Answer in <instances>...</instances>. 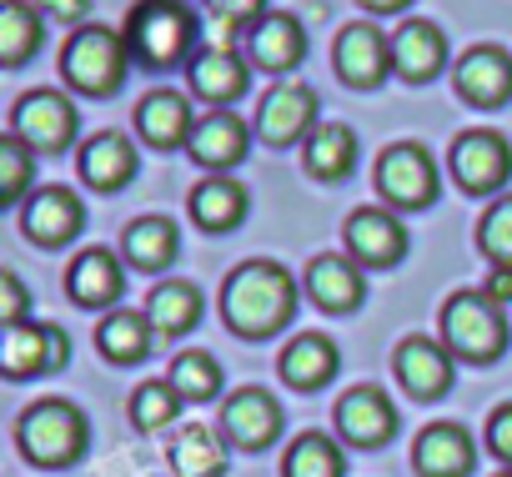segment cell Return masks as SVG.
Here are the masks:
<instances>
[{
	"label": "cell",
	"instance_id": "obj_1",
	"mask_svg": "<svg viewBox=\"0 0 512 477\" xmlns=\"http://www.w3.org/2000/svg\"><path fill=\"white\" fill-rule=\"evenodd\" d=\"M221 312L236 337H251V342L277 337L297 317V282H292V272H282L267 257L241 262L221 287Z\"/></svg>",
	"mask_w": 512,
	"mask_h": 477
},
{
	"label": "cell",
	"instance_id": "obj_2",
	"mask_svg": "<svg viewBox=\"0 0 512 477\" xmlns=\"http://www.w3.org/2000/svg\"><path fill=\"white\" fill-rule=\"evenodd\" d=\"M126 46L146 71H171L196 56V11L186 0H136L126 16Z\"/></svg>",
	"mask_w": 512,
	"mask_h": 477
},
{
	"label": "cell",
	"instance_id": "obj_3",
	"mask_svg": "<svg viewBox=\"0 0 512 477\" xmlns=\"http://www.w3.org/2000/svg\"><path fill=\"white\" fill-rule=\"evenodd\" d=\"M131 46H126V31H111V26H81L71 31L66 51H61V76L71 91L81 96H116L131 76Z\"/></svg>",
	"mask_w": 512,
	"mask_h": 477
},
{
	"label": "cell",
	"instance_id": "obj_4",
	"mask_svg": "<svg viewBox=\"0 0 512 477\" xmlns=\"http://www.w3.org/2000/svg\"><path fill=\"white\" fill-rule=\"evenodd\" d=\"M16 442L21 452L36 462V467H66L86 452L91 442V422L76 402L66 397H41L36 407H26L21 427H16Z\"/></svg>",
	"mask_w": 512,
	"mask_h": 477
},
{
	"label": "cell",
	"instance_id": "obj_5",
	"mask_svg": "<svg viewBox=\"0 0 512 477\" xmlns=\"http://www.w3.org/2000/svg\"><path fill=\"white\" fill-rule=\"evenodd\" d=\"M442 342L462 362H497L507 352V317L487 292H452L442 302Z\"/></svg>",
	"mask_w": 512,
	"mask_h": 477
},
{
	"label": "cell",
	"instance_id": "obj_6",
	"mask_svg": "<svg viewBox=\"0 0 512 477\" xmlns=\"http://www.w3.org/2000/svg\"><path fill=\"white\" fill-rule=\"evenodd\" d=\"M447 171L467 196H497L512 181V141L492 126H472L452 141Z\"/></svg>",
	"mask_w": 512,
	"mask_h": 477
},
{
	"label": "cell",
	"instance_id": "obj_7",
	"mask_svg": "<svg viewBox=\"0 0 512 477\" xmlns=\"http://www.w3.org/2000/svg\"><path fill=\"white\" fill-rule=\"evenodd\" d=\"M76 126H81V111L66 91H26L11 111V136H21L36 156H56V151H71L76 141Z\"/></svg>",
	"mask_w": 512,
	"mask_h": 477
},
{
	"label": "cell",
	"instance_id": "obj_8",
	"mask_svg": "<svg viewBox=\"0 0 512 477\" xmlns=\"http://www.w3.org/2000/svg\"><path fill=\"white\" fill-rule=\"evenodd\" d=\"M377 191L387 196V206L402 211H422L437 201V161L422 141H392L377 156Z\"/></svg>",
	"mask_w": 512,
	"mask_h": 477
},
{
	"label": "cell",
	"instance_id": "obj_9",
	"mask_svg": "<svg viewBox=\"0 0 512 477\" xmlns=\"http://www.w3.org/2000/svg\"><path fill=\"white\" fill-rule=\"evenodd\" d=\"M322 126V106H317V91L297 76L277 81L267 96H262V111H256V136L267 146H297L307 141L312 131Z\"/></svg>",
	"mask_w": 512,
	"mask_h": 477
},
{
	"label": "cell",
	"instance_id": "obj_10",
	"mask_svg": "<svg viewBox=\"0 0 512 477\" xmlns=\"http://www.w3.org/2000/svg\"><path fill=\"white\" fill-rule=\"evenodd\" d=\"M71 357V337L51 322H16L0 332V372L6 377H36V372H61Z\"/></svg>",
	"mask_w": 512,
	"mask_h": 477
},
{
	"label": "cell",
	"instance_id": "obj_11",
	"mask_svg": "<svg viewBox=\"0 0 512 477\" xmlns=\"http://www.w3.org/2000/svg\"><path fill=\"white\" fill-rule=\"evenodd\" d=\"M332 66L352 91H377L392 71V36H382L372 21H352L342 26L337 46H332Z\"/></svg>",
	"mask_w": 512,
	"mask_h": 477
},
{
	"label": "cell",
	"instance_id": "obj_12",
	"mask_svg": "<svg viewBox=\"0 0 512 477\" xmlns=\"http://www.w3.org/2000/svg\"><path fill=\"white\" fill-rule=\"evenodd\" d=\"M282 422H287L282 402H277L272 392H262V387H241V392H231L226 407H221V437H226L231 447H241V452L272 447V442L282 437Z\"/></svg>",
	"mask_w": 512,
	"mask_h": 477
},
{
	"label": "cell",
	"instance_id": "obj_13",
	"mask_svg": "<svg viewBox=\"0 0 512 477\" xmlns=\"http://www.w3.org/2000/svg\"><path fill=\"white\" fill-rule=\"evenodd\" d=\"M452 86H457V96L467 101V106H477V111H492V106H502V101H512V56L502 51V46H472V51H462V61L452 66Z\"/></svg>",
	"mask_w": 512,
	"mask_h": 477
},
{
	"label": "cell",
	"instance_id": "obj_14",
	"mask_svg": "<svg viewBox=\"0 0 512 477\" xmlns=\"http://www.w3.org/2000/svg\"><path fill=\"white\" fill-rule=\"evenodd\" d=\"M186 151H191L196 166L226 176L231 166H241V161L251 156V131H246V121H241L236 111H201V116H196V131H191V141H186Z\"/></svg>",
	"mask_w": 512,
	"mask_h": 477
},
{
	"label": "cell",
	"instance_id": "obj_15",
	"mask_svg": "<svg viewBox=\"0 0 512 477\" xmlns=\"http://www.w3.org/2000/svg\"><path fill=\"white\" fill-rule=\"evenodd\" d=\"M342 236H347V257L362 262V267H392L407 252V226L387 206L352 211L347 226H342Z\"/></svg>",
	"mask_w": 512,
	"mask_h": 477
},
{
	"label": "cell",
	"instance_id": "obj_16",
	"mask_svg": "<svg viewBox=\"0 0 512 477\" xmlns=\"http://www.w3.org/2000/svg\"><path fill=\"white\" fill-rule=\"evenodd\" d=\"M246 56H251L256 71H272V76L287 81V71H297L302 56H307V31H302V21L287 16V11H267L262 21L246 31Z\"/></svg>",
	"mask_w": 512,
	"mask_h": 477
},
{
	"label": "cell",
	"instance_id": "obj_17",
	"mask_svg": "<svg viewBox=\"0 0 512 477\" xmlns=\"http://www.w3.org/2000/svg\"><path fill=\"white\" fill-rule=\"evenodd\" d=\"M186 81L201 101L211 106H231L246 86H251V56H241L236 46H201L191 61H186Z\"/></svg>",
	"mask_w": 512,
	"mask_h": 477
},
{
	"label": "cell",
	"instance_id": "obj_18",
	"mask_svg": "<svg viewBox=\"0 0 512 477\" xmlns=\"http://www.w3.org/2000/svg\"><path fill=\"white\" fill-rule=\"evenodd\" d=\"M392 372L417 402H437L452 387V352H447V342H432V337H402Z\"/></svg>",
	"mask_w": 512,
	"mask_h": 477
},
{
	"label": "cell",
	"instance_id": "obj_19",
	"mask_svg": "<svg viewBox=\"0 0 512 477\" xmlns=\"http://www.w3.org/2000/svg\"><path fill=\"white\" fill-rule=\"evenodd\" d=\"M76 166H81V181H86V186H96V191H121V186L136 181L141 151H136V141H131L126 131H96V136L81 141Z\"/></svg>",
	"mask_w": 512,
	"mask_h": 477
},
{
	"label": "cell",
	"instance_id": "obj_20",
	"mask_svg": "<svg viewBox=\"0 0 512 477\" xmlns=\"http://www.w3.org/2000/svg\"><path fill=\"white\" fill-rule=\"evenodd\" d=\"M21 226H26V236L36 247H66L86 226V206L66 186H41V191H31V201L21 211Z\"/></svg>",
	"mask_w": 512,
	"mask_h": 477
},
{
	"label": "cell",
	"instance_id": "obj_21",
	"mask_svg": "<svg viewBox=\"0 0 512 477\" xmlns=\"http://www.w3.org/2000/svg\"><path fill=\"white\" fill-rule=\"evenodd\" d=\"M477 462V442L462 422H427L412 442V467L422 477H467Z\"/></svg>",
	"mask_w": 512,
	"mask_h": 477
},
{
	"label": "cell",
	"instance_id": "obj_22",
	"mask_svg": "<svg viewBox=\"0 0 512 477\" xmlns=\"http://www.w3.org/2000/svg\"><path fill=\"white\" fill-rule=\"evenodd\" d=\"M302 292H307V297H312L322 312H337V317H347V312H357V307L367 302V272H362V262L327 252V257H317V262L307 267V282H302Z\"/></svg>",
	"mask_w": 512,
	"mask_h": 477
},
{
	"label": "cell",
	"instance_id": "obj_23",
	"mask_svg": "<svg viewBox=\"0 0 512 477\" xmlns=\"http://www.w3.org/2000/svg\"><path fill=\"white\" fill-rule=\"evenodd\" d=\"M337 432L352 447H382L397 432V407L382 387H352L337 402Z\"/></svg>",
	"mask_w": 512,
	"mask_h": 477
},
{
	"label": "cell",
	"instance_id": "obj_24",
	"mask_svg": "<svg viewBox=\"0 0 512 477\" xmlns=\"http://www.w3.org/2000/svg\"><path fill=\"white\" fill-rule=\"evenodd\" d=\"M392 71L412 86H427L447 71V36L432 21H402L392 31Z\"/></svg>",
	"mask_w": 512,
	"mask_h": 477
},
{
	"label": "cell",
	"instance_id": "obj_25",
	"mask_svg": "<svg viewBox=\"0 0 512 477\" xmlns=\"http://www.w3.org/2000/svg\"><path fill=\"white\" fill-rule=\"evenodd\" d=\"M136 131H141L146 146L176 151V146L191 141L196 111H191V101H186L181 91H166V86H161V91H146V96L136 101Z\"/></svg>",
	"mask_w": 512,
	"mask_h": 477
},
{
	"label": "cell",
	"instance_id": "obj_26",
	"mask_svg": "<svg viewBox=\"0 0 512 477\" xmlns=\"http://www.w3.org/2000/svg\"><path fill=\"white\" fill-rule=\"evenodd\" d=\"M66 292H71V302H81V307H116L121 292H126L121 257L106 252V247H86V252L66 267Z\"/></svg>",
	"mask_w": 512,
	"mask_h": 477
},
{
	"label": "cell",
	"instance_id": "obj_27",
	"mask_svg": "<svg viewBox=\"0 0 512 477\" xmlns=\"http://www.w3.org/2000/svg\"><path fill=\"white\" fill-rule=\"evenodd\" d=\"M166 462L176 477H221L226 462H231V442L216 432V427H201V422H186L171 432L166 442Z\"/></svg>",
	"mask_w": 512,
	"mask_h": 477
},
{
	"label": "cell",
	"instance_id": "obj_28",
	"mask_svg": "<svg viewBox=\"0 0 512 477\" xmlns=\"http://www.w3.org/2000/svg\"><path fill=\"white\" fill-rule=\"evenodd\" d=\"M277 367H282V382H287V387H297V392H317V387H327V382L337 377L342 352H337L332 337H322V332H302V337L287 342V352H282Z\"/></svg>",
	"mask_w": 512,
	"mask_h": 477
},
{
	"label": "cell",
	"instance_id": "obj_29",
	"mask_svg": "<svg viewBox=\"0 0 512 477\" xmlns=\"http://www.w3.org/2000/svg\"><path fill=\"white\" fill-rule=\"evenodd\" d=\"M357 131L347 121H322L307 141H302V166L317 181H347L357 171Z\"/></svg>",
	"mask_w": 512,
	"mask_h": 477
},
{
	"label": "cell",
	"instance_id": "obj_30",
	"mask_svg": "<svg viewBox=\"0 0 512 477\" xmlns=\"http://www.w3.org/2000/svg\"><path fill=\"white\" fill-rule=\"evenodd\" d=\"M201 287L196 282H181V277H166V282H156L151 287V297H146V317H151V327L161 332V337H181V332H191L196 322H201Z\"/></svg>",
	"mask_w": 512,
	"mask_h": 477
},
{
	"label": "cell",
	"instance_id": "obj_31",
	"mask_svg": "<svg viewBox=\"0 0 512 477\" xmlns=\"http://www.w3.org/2000/svg\"><path fill=\"white\" fill-rule=\"evenodd\" d=\"M191 221L201 226V231H231L241 216H246V206H251V196H246V186L241 181H231V176H211V181H201L196 191H191Z\"/></svg>",
	"mask_w": 512,
	"mask_h": 477
},
{
	"label": "cell",
	"instance_id": "obj_32",
	"mask_svg": "<svg viewBox=\"0 0 512 477\" xmlns=\"http://www.w3.org/2000/svg\"><path fill=\"white\" fill-rule=\"evenodd\" d=\"M46 46V21H41V6L31 0H6L0 6V66H26L36 51Z\"/></svg>",
	"mask_w": 512,
	"mask_h": 477
},
{
	"label": "cell",
	"instance_id": "obj_33",
	"mask_svg": "<svg viewBox=\"0 0 512 477\" xmlns=\"http://www.w3.org/2000/svg\"><path fill=\"white\" fill-rule=\"evenodd\" d=\"M121 247H126V262L141 267V272H166L181 252V236L166 216H136L121 236Z\"/></svg>",
	"mask_w": 512,
	"mask_h": 477
},
{
	"label": "cell",
	"instance_id": "obj_34",
	"mask_svg": "<svg viewBox=\"0 0 512 477\" xmlns=\"http://www.w3.org/2000/svg\"><path fill=\"white\" fill-rule=\"evenodd\" d=\"M151 337H156L151 317H146V312H126V307L111 312V317L96 327V347H101V357L116 362V367L141 362V357L151 352Z\"/></svg>",
	"mask_w": 512,
	"mask_h": 477
},
{
	"label": "cell",
	"instance_id": "obj_35",
	"mask_svg": "<svg viewBox=\"0 0 512 477\" xmlns=\"http://www.w3.org/2000/svg\"><path fill=\"white\" fill-rule=\"evenodd\" d=\"M342 472H347V457L327 432H302L282 457V477H342Z\"/></svg>",
	"mask_w": 512,
	"mask_h": 477
},
{
	"label": "cell",
	"instance_id": "obj_36",
	"mask_svg": "<svg viewBox=\"0 0 512 477\" xmlns=\"http://www.w3.org/2000/svg\"><path fill=\"white\" fill-rule=\"evenodd\" d=\"M181 392L171 387V377L166 382H141L136 387V397H131V422L141 427V432H166L176 417H181Z\"/></svg>",
	"mask_w": 512,
	"mask_h": 477
},
{
	"label": "cell",
	"instance_id": "obj_37",
	"mask_svg": "<svg viewBox=\"0 0 512 477\" xmlns=\"http://www.w3.org/2000/svg\"><path fill=\"white\" fill-rule=\"evenodd\" d=\"M171 387L186 397V402H211L221 392V362L211 352H181L171 362Z\"/></svg>",
	"mask_w": 512,
	"mask_h": 477
},
{
	"label": "cell",
	"instance_id": "obj_38",
	"mask_svg": "<svg viewBox=\"0 0 512 477\" xmlns=\"http://www.w3.org/2000/svg\"><path fill=\"white\" fill-rule=\"evenodd\" d=\"M477 247H482V257H487L492 267H507V272H512V191L497 196V201L482 211V221H477Z\"/></svg>",
	"mask_w": 512,
	"mask_h": 477
},
{
	"label": "cell",
	"instance_id": "obj_39",
	"mask_svg": "<svg viewBox=\"0 0 512 477\" xmlns=\"http://www.w3.org/2000/svg\"><path fill=\"white\" fill-rule=\"evenodd\" d=\"M36 181V151L21 136L0 141V206H16Z\"/></svg>",
	"mask_w": 512,
	"mask_h": 477
},
{
	"label": "cell",
	"instance_id": "obj_40",
	"mask_svg": "<svg viewBox=\"0 0 512 477\" xmlns=\"http://www.w3.org/2000/svg\"><path fill=\"white\" fill-rule=\"evenodd\" d=\"M206 11L226 26V31H251L256 21H262L267 16V0H206Z\"/></svg>",
	"mask_w": 512,
	"mask_h": 477
},
{
	"label": "cell",
	"instance_id": "obj_41",
	"mask_svg": "<svg viewBox=\"0 0 512 477\" xmlns=\"http://www.w3.org/2000/svg\"><path fill=\"white\" fill-rule=\"evenodd\" d=\"M26 312H31V297H26L21 277L16 272H0V317H6V327L26 322Z\"/></svg>",
	"mask_w": 512,
	"mask_h": 477
},
{
	"label": "cell",
	"instance_id": "obj_42",
	"mask_svg": "<svg viewBox=\"0 0 512 477\" xmlns=\"http://www.w3.org/2000/svg\"><path fill=\"white\" fill-rule=\"evenodd\" d=\"M487 447H492V457H502V462L512 467V402H502V407L487 417Z\"/></svg>",
	"mask_w": 512,
	"mask_h": 477
},
{
	"label": "cell",
	"instance_id": "obj_43",
	"mask_svg": "<svg viewBox=\"0 0 512 477\" xmlns=\"http://www.w3.org/2000/svg\"><path fill=\"white\" fill-rule=\"evenodd\" d=\"M41 11L61 26H81L91 16V0H41Z\"/></svg>",
	"mask_w": 512,
	"mask_h": 477
},
{
	"label": "cell",
	"instance_id": "obj_44",
	"mask_svg": "<svg viewBox=\"0 0 512 477\" xmlns=\"http://www.w3.org/2000/svg\"><path fill=\"white\" fill-rule=\"evenodd\" d=\"M482 292H487L497 307H507V302H512V272H507V267H492V277L482 282Z\"/></svg>",
	"mask_w": 512,
	"mask_h": 477
},
{
	"label": "cell",
	"instance_id": "obj_45",
	"mask_svg": "<svg viewBox=\"0 0 512 477\" xmlns=\"http://www.w3.org/2000/svg\"><path fill=\"white\" fill-rule=\"evenodd\" d=\"M362 6L372 11V16H397V11H407L412 0H362Z\"/></svg>",
	"mask_w": 512,
	"mask_h": 477
},
{
	"label": "cell",
	"instance_id": "obj_46",
	"mask_svg": "<svg viewBox=\"0 0 512 477\" xmlns=\"http://www.w3.org/2000/svg\"><path fill=\"white\" fill-rule=\"evenodd\" d=\"M492 477H512V467H507V472H492Z\"/></svg>",
	"mask_w": 512,
	"mask_h": 477
}]
</instances>
